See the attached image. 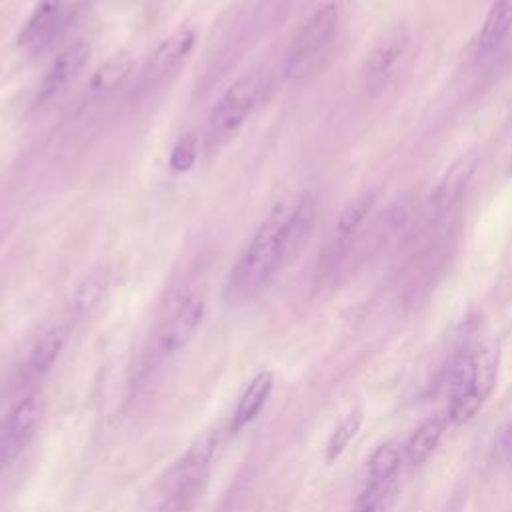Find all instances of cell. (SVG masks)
Masks as SVG:
<instances>
[{
	"label": "cell",
	"mask_w": 512,
	"mask_h": 512,
	"mask_svg": "<svg viewBox=\"0 0 512 512\" xmlns=\"http://www.w3.org/2000/svg\"><path fill=\"white\" fill-rule=\"evenodd\" d=\"M312 220L306 200L278 202L260 222L230 270L226 292L232 300L254 296L302 242Z\"/></svg>",
	"instance_id": "cell-1"
},
{
	"label": "cell",
	"mask_w": 512,
	"mask_h": 512,
	"mask_svg": "<svg viewBox=\"0 0 512 512\" xmlns=\"http://www.w3.org/2000/svg\"><path fill=\"white\" fill-rule=\"evenodd\" d=\"M496 372L498 344L494 342L466 346L456 354L448 370V418L454 424H464L476 416L494 388Z\"/></svg>",
	"instance_id": "cell-2"
},
{
	"label": "cell",
	"mask_w": 512,
	"mask_h": 512,
	"mask_svg": "<svg viewBox=\"0 0 512 512\" xmlns=\"http://www.w3.org/2000/svg\"><path fill=\"white\" fill-rule=\"evenodd\" d=\"M264 94V78L260 72H248L232 82L226 92L216 100L210 110L206 126V148L208 152L220 150L228 144L240 126L258 106Z\"/></svg>",
	"instance_id": "cell-3"
},
{
	"label": "cell",
	"mask_w": 512,
	"mask_h": 512,
	"mask_svg": "<svg viewBox=\"0 0 512 512\" xmlns=\"http://www.w3.org/2000/svg\"><path fill=\"white\" fill-rule=\"evenodd\" d=\"M338 28V6L336 4H324L320 6L306 24L298 30L294 36L290 50L286 54L284 72L288 78L296 76L316 54H320L330 40L334 38Z\"/></svg>",
	"instance_id": "cell-4"
},
{
	"label": "cell",
	"mask_w": 512,
	"mask_h": 512,
	"mask_svg": "<svg viewBox=\"0 0 512 512\" xmlns=\"http://www.w3.org/2000/svg\"><path fill=\"white\" fill-rule=\"evenodd\" d=\"M196 42V34L192 28H180L174 34H170L162 44L154 50V54L146 60L142 74L138 78L136 92H150L156 86L164 84L174 70L180 68V64L188 58Z\"/></svg>",
	"instance_id": "cell-5"
},
{
	"label": "cell",
	"mask_w": 512,
	"mask_h": 512,
	"mask_svg": "<svg viewBox=\"0 0 512 512\" xmlns=\"http://www.w3.org/2000/svg\"><path fill=\"white\" fill-rule=\"evenodd\" d=\"M42 418V402L36 394H28L12 408L0 426V468L10 464L36 434Z\"/></svg>",
	"instance_id": "cell-6"
},
{
	"label": "cell",
	"mask_w": 512,
	"mask_h": 512,
	"mask_svg": "<svg viewBox=\"0 0 512 512\" xmlns=\"http://www.w3.org/2000/svg\"><path fill=\"white\" fill-rule=\"evenodd\" d=\"M408 28L404 24L390 26L374 44L364 66V86L370 96H376L388 84L400 56L408 46Z\"/></svg>",
	"instance_id": "cell-7"
},
{
	"label": "cell",
	"mask_w": 512,
	"mask_h": 512,
	"mask_svg": "<svg viewBox=\"0 0 512 512\" xmlns=\"http://www.w3.org/2000/svg\"><path fill=\"white\" fill-rule=\"evenodd\" d=\"M204 310H206V304L202 294H188L176 306V310L170 314V318L164 322V326L158 332V348L164 356L178 352L194 338V334L202 324Z\"/></svg>",
	"instance_id": "cell-8"
},
{
	"label": "cell",
	"mask_w": 512,
	"mask_h": 512,
	"mask_svg": "<svg viewBox=\"0 0 512 512\" xmlns=\"http://www.w3.org/2000/svg\"><path fill=\"white\" fill-rule=\"evenodd\" d=\"M90 58V44L86 40H74L70 42L60 54L52 60L48 66L38 92H36V104H44L50 98H54L58 92H62L86 66Z\"/></svg>",
	"instance_id": "cell-9"
},
{
	"label": "cell",
	"mask_w": 512,
	"mask_h": 512,
	"mask_svg": "<svg viewBox=\"0 0 512 512\" xmlns=\"http://www.w3.org/2000/svg\"><path fill=\"white\" fill-rule=\"evenodd\" d=\"M64 4L66 0H38L16 36L18 46L38 52L52 42L66 20Z\"/></svg>",
	"instance_id": "cell-10"
},
{
	"label": "cell",
	"mask_w": 512,
	"mask_h": 512,
	"mask_svg": "<svg viewBox=\"0 0 512 512\" xmlns=\"http://www.w3.org/2000/svg\"><path fill=\"white\" fill-rule=\"evenodd\" d=\"M220 444V430L218 428H208L200 436L192 440L188 450L184 452L182 460L176 464L174 474L182 478H200L206 480L208 468L216 456Z\"/></svg>",
	"instance_id": "cell-11"
},
{
	"label": "cell",
	"mask_w": 512,
	"mask_h": 512,
	"mask_svg": "<svg viewBox=\"0 0 512 512\" xmlns=\"http://www.w3.org/2000/svg\"><path fill=\"white\" fill-rule=\"evenodd\" d=\"M474 170H476V156L474 154L460 156L448 168V172L440 180V184L434 192V198H432V204H434L438 214H444L446 210L448 212L452 210V206L460 200L462 192L466 190V184H468L470 176L474 174Z\"/></svg>",
	"instance_id": "cell-12"
},
{
	"label": "cell",
	"mask_w": 512,
	"mask_h": 512,
	"mask_svg": "<svg viewBox=\"0 0 512 512\" xmlns=\"http://www.w3.org/2000/svg\"><path fill=\"white\" fill-rule=\"evenodd\" d=\"M274 386V376L268 370L258 372L246 386V390L242 392L234 416H232V432H240L244 426H248L252 420H256V416L262 412L270 392Z\"/></svg>",
	"instance_id": "cell-13"
},
{
	"label": "cell",
	"mask_w": 512,
	"mask_h": 512,
	"mask_svg": "<svg viewBox=\"0 0 512 512\" xmlns=\"http://www.w3.org/2000/svg\"><path fill=\"white\" fill-rule=\"evenodd\" d=\"M70 334V326L66 322H56L52 326H48L38 340L34 342L30 356H28V372L30 374H44L52 368V364L56 362V358L60 356L66 340Z\"/></svg>",
	"instance_id": "cell-14"
},
{
	"label": "cell",
	"mask_w": 512,
	"mask_h": 512,
	"mask_svg": "<svg viewBox=\"0 0 512 512\" xmlns=\"http://www.w3.org/2000/svg\"><path fill=\"white\" fill-rule=\"evenodd\" d=\"M512 28V0H494L478 34V54H488L500 46Z\"/></svg>",
	"instance_id": "cell-15"
},
{
	"label": "cell",
	"mask_w": 512,
	"mask_h": 512,
	"mask_svg": "<svg viewBox=\"0 0 512 512\" xmlns=\"http://www.w3.org/2000/svg\"><path fill=\"white\" fill-rule=\"evenodd\" d=\"M132 68V58L128 52H118L114 54L108 62H104L96 72L94 76L90 78V84H88V92L90 96L94 98H102L106 96L108 92H112L118 84H122V80L128 76Z\"/></svg>",
	"instance_id": "cell-16"
},
{
	"label": "cell",
	"mask_w": 512,
	"mask_h": 512,
	"mask_svg": "<svg viewBox=\"0 0 512 512\" xmlns=\"http://www.w3.org/2000/svg\"><path fill=\"white\" fill-rule=\"evenodd\" d=\"M444 428H446V418H442V416L430 418L416 428V432L410 436L408 446H406L410 464H414V466L422 464L436 450V446L444 434Z\"/></svg>",
	"instance_id": "cell-17"
},
{
	"label": "cell",
	"mask_w": 512,
	"mask_h": 512,
	"mask_svg": "<svg viewBox=\"0 0 512 512\" xmlns=\"http://www.w3.org/2000/svg\"><path fill=\"white\" fill-rule=\"evenodd\" d=\"M106 282H108V270L104 266L92 268L74 288V294H72L74 310L82 314V312H88L94 304H98V300L106 290Z\"/></svg>",
	"instance_id": "cell-18"
},
{
	"label": "cell",
	"mask_w": 512,
	"mask_h": 512,
	"mask_svg": "<svg viewBox=\"0 0 512 512\" xmlns=\"http://www.w3.org/2000/svg\"><path fill=\"white\" fill-rule=\"evenodd\" d=\"M400 468V452L394 444H380L370 460H368V472H370V490H376L378 486H384Z\"/></svg>",
	"instance_id": "cell-19"
},
{
	"label": "cell",
	"mask_w": 512,
	"mask_h": 512,
	"mask_svg": "<svg viewBox=\"0 0 512 512\" xmlns=\"http://www.w3.org/2000/svg\"><path fill=\"white\" fill-rule=\"evenodd\" d=\"M360 426H362V410L354 408L348 416H344V420L330 434L326 442V462H334L342 456V452L348 448L352 438L358 434Z\"/></svg>",
	"instance_id": "cell-20"
},
{
	"label": "cell",
	"mask_w": 512,
	"mask_h": 512,
	"mask_svg": "<svg viewBox=\"0 0 512 512\" xmlns=\"http://www.w3.org/2000/svg\"><path fill=\"white\" fill-rule=\"evenodd\" d=\"M372 204H374V192H366V194L358 196L356 200L348 202V204L344 206V210L340 212V216H338L336 230H338L342 236L352 234V232L362 224V220H364L366 214L370 212Z\"/></svg>",
	"instance_id": "cell-21"
},
{
	"label": "cell",
	"mask_w": 512,
	"mask_h": 512,
	"mask_svg": "<svg viewBox=\"0 0 512 512\" xmlns=\"http://www.w3.org/2000/svg\"><path fill=\"white\" fill-rule=\"evenodd\" d=\"M196 158H198V138L188 132V134H182L176 140V144L172 146L168 164H170L172 172L184 174L196 164Z\"/></svg>",
	"instance_id": "cell-22"
},
{
	"label": "cell",
	"mask_w": 512,
	"mask_h": 512,
	"mask_svg": "<svg viewBox=\"0 0 512 512\" xmlns=\"http://www.w3.org/2000/svg\"><path fill=\"white\" fill-rule=\"evenodd\" d=\"M496 452H498V456H500L502 460L512 462V418L504 424V428H502L500 434H498Z\"/></svg>",
	"instance_id": "cell-23"
},
{
	"label": "cell",
	"mask_w": 512,
	"mask_h": 512,
	"mask_svg": "<svg viewBox=\"0 0 512 512\" xmlns=\"http://www.w3.org/2000/svg\"><path fill=\"white\" fill-rule=\"evenodd\" d=\"M358 512H382V508H380V506H376L374 502H368V504H364Z\"/></svg>",
	"instance_id": "cell-24"
},
{
	"label": "cell",
	"mask_w": 512,
	"mask_h": 512,
	"mask_svg": "<svg viewBox=\"0 0 512 512\" xmlns=\"http://www.w3.org/2000/svg\"><path fill=\"white\" fill-rule=\"evenodd\" d=\"M508 176H512V156H510V160H508Z\"/></svg>",
	"instance_id": "cell-25"
}]
</instances>
